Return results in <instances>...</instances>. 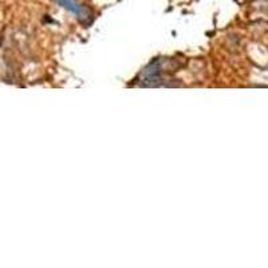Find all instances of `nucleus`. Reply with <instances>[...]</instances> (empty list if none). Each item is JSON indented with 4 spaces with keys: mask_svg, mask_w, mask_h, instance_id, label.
Segmentation results:
<instances>
[{
    "mask_svg": "<svg viewBox=\"0 0 268 268\" xmlns=\"http://www.w3.org/2000/svg\"><path fill=\"white\" fill-rule=\"evenodd\" d=\"M60 5H63L67 9H70L71 12H74L77 15H85V9L82 5H79L75 0H56Z\"/></svg>",
    "mask_w": 268,
    "mask_h": 268,
    "instance_id": "f257e3e1",
    "label": "nucleus"
}]
</instances>
